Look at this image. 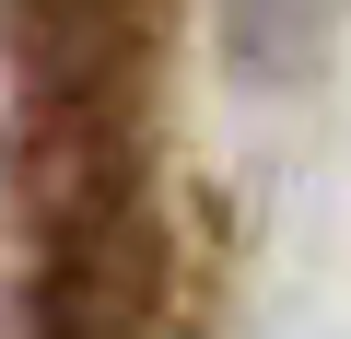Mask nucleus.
I'll list each match as a JSON object with an SVG mask.
<instances>
[{"mask_svg": "<svg viewBox=\"0 0 351 339\" xmlns=\"http://www.w3.org/2000/svg\"><path fill=\"white\" fill-rule=\"evenodd\" d=\"M47 339H117V327H106V316H59Z\"/></svg>", "mask_w": 351, "mask_h": 339, "instance_id": "nucleus-1", "label": "nucleus"}]
</instances>
